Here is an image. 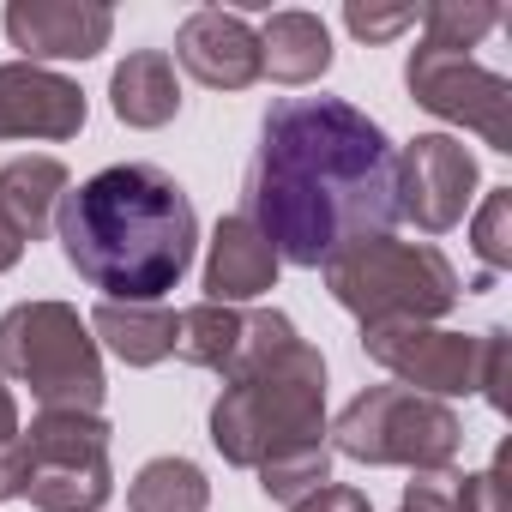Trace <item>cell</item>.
Returning <instances> with one entry per match:
<instances>
[{"instance_id": "cell-3", "label": "cell", "mask_w": 512, "mask_h": 512, "mask_svg": "<svg viewBox=\"0 0 512 512\" xmlns=\"http://www.w3.org/2000/svg\"><path fill=\"white\" fill-rule=\"evenodd\" d=\"M211 446L235 470H260L296 446H326V356L296 338L260 374L223 386L211 404Z\"/></svg>"}, {"instance_id": "cell-27", "label": "cell", "mask_w": 512, "mask_h": 512, "mask_svg": "<svg viewBox=\"0 0 512 512\" xmlns=\"http://www.w3.org/2000/svg\"><path fill=\"white\" fill-rule=\"evenodd\" d=\"M506 326H488L482 332V398L494 404V410H506Z\"/></svg>"}, {"instance_id": "cell-7", "label": "cell", "mask_w": 512, "mask_h": 512, "mask_svg": "<svg viewBox=\"0 0 512 512\" xmlns=\"http://www.w3.org/2000/svg\"><path fill=\"white\" fill-rule=\"evenodd\" d=\"M326 446L356 464H404V470H452L464 452V422L452 404L422 398L410 386H368L356 392L338 422H326Z\"/></svg>"}, {"instance_id": "cell-1", "label": "cell", "mask_w": 512, "mask_h": 512, "mask_svg": "<svg viewBox=\"0 0 512 512\" xmlns=\"http://www.w3.org/2000/svg\"><path fill=\"white\" fill-rule=\"evenodd\" d=\"M398 145L344 97H278L260 121L241 217L284 266L320 272L350 241L398 223Z\"/></svg>"}, {"instance_id": "cell-18", "label": "cell", "mask_w": 512, "mask_h": 512, "mask_svg": "<svg viewBox=\"0 0 512 512\" xmlns=\"http://www.w3.org/2000/svg\"><path fill=\"white\" fill-rule=\"evenodd\" d=\"M85 326L127 368H157L175 356V308H163V302H97V314Z\"/></svg>"}, {"instance_id": "cell-4", "label": "cell", "mask_w": 512, "mask_h": 512, "mask_svg": "<svg viewBox=\"0 0 512 512\" xmlns=\"http://www.w3.org/2000/svg\"><path fill=\"white\" fill-rule=\"evenodd\" d=\"M326 290L344 314L368 326H434L440 314L458 308V272L434 241H398V235H368L350 241L344 253L320 266Z\"/></svg>"}, {"instance_id": "cell-15", "label": "cell", "mask_w": 512, "mask_h": 512, "mask_svg": "<svg viewBox=\"0 0 512 512\" xmlns=\"http://www.w3.org/2000/svg\"><path fill=\"white\" fill-rule=\"evenodd\" d=\"M332 73V31L320 13L284 7L260 25V79L278 85H320Z\"/></svg>"}, {"instance_id": "cell-30", "label": "cell", "mask_w": 512, "mask_h": 512, "mask_svg": "<svg viewBox=\"0 0 512 512\" xmlns=\"http://www.w3.org/2000/svg\"><path fill=\"white\" fill-rule=\"evenodd\" d=\"M19 260H25V241H19V229L7 217H0V272H13Z\"/></svg>"}, {"instance_id": "cell-13", "label": "cell", "mask_w": 512, "mask_h": 512, "mask_svg": "<svg viewBox=\"0 0 512 512\" xmlns=\"http://www.w3.org/2000/svg\"><path fill=\"white\" fill-rule=\"evenodd\" d=\"M85 115V91L67 73L31 61L0 67V139H73Z\"/></svg>"}, {"instance_id": "cell-6", "label": "cell", "mask_w": 512, "mask_h": 512, "mask_svg": "<svg viewBox=\"0 0 512 512\" xmlns=\"http://www.w3.org/2000/svg\"><path fill=\"white\" fill-rule=\"evenodd\" d=\"M0 380L31 386L43 410L79 416H97L109 398L97 338L67 302H19L0 314Z\"/></svg>"}, {"instance_id": "cell-25", "label": "cell", "mask_w": 512, "mask_h": 512, "mask_svg": "<svg viewBox=\"0 0 512 512\" xmlns=\"http://www.w3.org/2000/svg\"><path fill=\"white\" fill-rule=\"evenodd\" d=\"M344 25L362 43H392L398 31L416 25V7H344Z\"/></svg>"}, {"instance_id": "cell-23", "label": "cell", "mask_w": 512, "mask_h": 512, "mask_svg": "<svg viewBox=\"0 0 512 512\" xmlns=\"http://www.w3.org/2000/svg\"><path fill=\"white\" fill-rule=\"evenodd\" d=\"M470 247H476V260L488 272H506L512 266V187H488L476 223H470Z\"/></svg>"}, {"instance_id": "cell-11", "label": "cell", "mask_w": 512, "mask_h": 512, "mask_svg": "<svg viewBox=\"0 0 512 512\" xmlns=\"http://www.w3.org/2000/svg\"><path fill=\"white\" fill-rule=\"evenodd\" d=\"M115 37V13L103 0H13L7 7V43L43 67V61H97Z\"/></svg>"}, {"instance_id": "cell-19", "label": "cell", "mask_w": 512, "mask_h": 512, "mask_svg": "<svg viewBox=\"0 0 512 512\" xmlns=\"http://www.w3.org/2000/svg\"><path fill=\"white\" fill-rule=\"evenodd\" d=\"M211 482L193 458H151L127 482V512H205Z\"/></svg>"}, {"instance_id": "cell-26", "label": "cell", "mask_w": 512, "mask_h": 512, "mask_svg": "<svg viewBox=\"0 0 512 512\" xmlns=\"http://www.w3.org/2000/svg\"><path fill=\"white\" fill-rule=\"evenodd\" d=\"M452 488H458V470H416L398 512H452Z\"/></svg>"}, {"instance_id": "cell-9", "label": "cell", "mask_w": 512, "mask_h": 512, "mask_svg": "<svg viewBox=\"0 0 512 512\" xmlns=\"http://www.w3.org/2000/svg\"><path fill=\"white\" fill-rule=\"evenodd\" d=\"M362 350L374 368H386L398 386L422 398H464L482 392V332H440V326H368Z\"/></svg>"}, {"instance_id": "cell-29", "label": "cell", "mask_w": 512, "mask_h": 512, "mask_svg": "<svg viewBox=\"0 0 512 512\" xmlns=\"http://www.w3.org/2000/svg\"><path fill=\"white\" fill-rule=\"evenodd\" d=\"M19 440V404H13V392H7V380H0V452H7Z\"/></svg>"}, {"instance_id": "cell-24", "label": "cell", "mask_w": 512, "mask_h": 512, "mask_svg": "<svg viewBox=\"0 0 512 512\" xmlns=\"http://www.w3.org/2000/svg\"><path fill=\"white\" fill-rule=\"evenodd\" d=\"M452 512H506V446L494 452L488 470L458 476V488H452Z\"/></svg>"}, {"instance_id": "cell-22", "label": "cell", "mask_w": 512, "mask_h": 512, "mask_svg": "<svg viewBox=\"0 0 512 512\" xmlns=\"http://www.w3.org/2000/svg\"><path fill=\"white\" fill-rule=\"evenodd\" d=\"M253 476H260V494H266V500L290 506V500H302V494H314V488L332 482V446H296V452H278V458H266Z\"/></svg>"}, {"instance_id": "cell-12", "label": "cell", "mask_w": 512, "mask_h": 512, "mask_svg": "<svg viewBox=\"0 0 512 512\" xmlns=\"http://www.w3.org/2000/svg\"><path fill=\"white\" fill-rule=\"evenodd\" d=\"M175 61L205 91H247V85H260V31L241 13L199 7L175 31Z\"/></svg>"}, {"instance_id": "cell-16", "label": "cell", "mask_w": 512, "mask_h": 512, "mask_svg": "<svg viewBox=\"0 0 512 512\" xmlns=\"http://www.w3.org/2000/svg\"><path fill=\"white\" fill-rule=\"evenodd\" d=\"M109 109L121 127H169L181 115V79H175V61L163 49H139L127 55L115 73H109Z\"/></svg>"}, {"instance_id": "cell-28", "label": "cell", "mask_w": 512, "mask_h": 512, "mask_svg": "<svg viewBox=\"0 0 512 512\" xmlns=\"http://www.w3.org/2000/svg\"><path fill=\"white\" fill-rule=\"evenodd\" d=\"M284 512H368V494H362V488H344V482H326V488L290 500Z\"/></svg>"}, {"instance_id": "cell-10", "label": "cell", "mask_w": 512, "mask_h": 512, "mask_svg": "<svg viewBox=\"0 0 512 512\" xmlns=\"http://www.w3.org/2000/svg\"><path fill=\"white\" fill-rule=\"evenodd\" d=\"M392 187H398L404 223H416L422 235H446L452 223H464V205L476 193V157L452 133H416L398 151Z\"/></svg>"}, {"instance_id": "cell-2", "label": "cell", "mask_w": 512, "mask_h": 512, "mask_svg": "<svg viewBox=\"0 0 512 512\" xmlns=\"http://www.w3.org/2000/svg\"><path fill=\"white\" fill-rule=\"evenodd\" d=\"M67 266L103 302H163L199 247V217L181 181L157 163H109L67 187L55 211Z\"/></svg>"}, {"instance_id": "cell-20", "label": "cell", "mask_w": 512, "mask_h": 512, "mask_svg": "<svg viewBox=\"0 0 512 512\" xmlns=\"http://www.w3.org/2000/svg\"><path fill=\"white\" fill-rule=\"evenodd\" d=\"M235 338H241V308L199 302V308L175 314V356H181L187 368L223 374V368H229V356H235Z\"/></svg>"}, {"instance_id": "cell-14", "label": "cell", "mask_w": 512, "mask_h": 512, "mask_svg": "<svg viewBox=\"0 0 512 512\" xmlns=\"http://www.w3.org/2000/svg\"><path fill=\"white\" fill-rule=\"evenodd\" d=\"M278 272H284V260H278L272 241L253 229L241 211L217 217L211 253H205V302H217V308L260 302L266 290H278Z\"/></svg>"}, {"instance_id": "cell-17", "label": "cell", "mask_w": 512, "mask_h": 512, "mask_svg": "<svg viewBox=\"0 0 512 512\" xmlns=\"http://www.w3.org/2000/svg\"><path fill=\"white\" fill-rule=\"evenodd\" d=\"M67 187L73 181L61 157H13V163H0V217L19 229V241H43Z\"/></svg>"}, {"instance_id": "cell-8", "label": "cell", "mask_w": 512, "mask_h": 512, "mask_svg": "<svg viewBox=\"0 0 512 512\" xmlns=\"http://www.w3.org/2000/svg\"><path fill=\"white\" fill-rule=\"evenodd\" d=\"M404 85L428 115L482 133L488 151H512V85L500 73L476 67L470 55H446V49L422 43L404 61Z\"/></svg>"}, {"instance_id": "cell-21", "label": "cell", "mask_w": 512, "mask_h": 512, "mask_svg": "<svg viewBox=\"0 0 512 512\" xmlns=\"http://www.w3.org/2000/svg\"><path fill=\"white\" fill-rule=\"evenodd\" d=\"M494 25H500L494 0H434V7H422V43L446 55H470Z\"/></svg>"}, {"instance_id": "cell-5", "label": "cell", "mask_w": 512, "mask_h": 512, "mask_svg": "<svg viewBox=\"0 0 512 512\" xmlns=\"http://www.w3.org/2000/svg\"><path fill=\"white\" fill-rule=\"evenodd\" d=\"M115 494L109 422L79 410H43L0 452V500H31L37 512H103Z\"/></svg>"}]
</instances>
